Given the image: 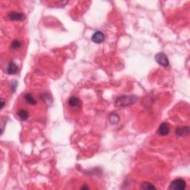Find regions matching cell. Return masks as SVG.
I'll list each match as a JSON object with an SVG mask.
<instances>
[{
  "mask_svg": "<svg viewBox=\"0 0 190 190\" xmlns=\"http://www.w3.org/2000/svg\"><path fill=\"white\" fill-rule=\"evenodd\" d=\"M137 97L135 95H128V96H121L116 100V106L120 107H126L130 105H132L137 101Z\"/></svg>",
  "mask_w": 190,
  "mask_h": 190,
  "instance_id": "cell-1",
  "label": "cell"
},
{
  "mask_svg": "<svg viewBox=\"0 0 190 190\" xmlns=\"http://www.w3.org/2000/svg\"><path fill=\"white\" fill-rule=\"evenodd\" d=\"M187 188V183L186 181L181 178L174 180L170 184L169 189L173 190H183Z\"/></svg>",
  "mask_w": 190,
  "mask_h": 190,
  "instance_id": "cell-2",
  "label": "cell"
},
{
  "mask_svg": "<svg viewBox=\"0 0 190 190\" xmlns=\"http://www.w3.org/2000/svg\"><path fill=\"white\" fill-rule=\"evenodd\" d=\"M155 60L159 65L163 67H167L169 65L167 56L164 53H158L155 56Z\"/></svg>",
  "mask_w": 190,
  "mask_h": 190,
  "instance_id": "cell-3",
  "label": "cell"
},
{
  "mask_svg": "<svg viewBox=\"0 0 190 190\" xmlns=\"http://www.w3.org/2000/svg\"><path fill=\"white\" fill-rule=\"evenodd\" d=\"M170 131V126L168 123H162L159 126V128L158 129V134L160 136H166L169 135Z\"/></svg>",
  "mask_w": 190,
  "mask_h": 190,
  "instance_id": "cell-4",
  "label": "cell"
},
{
  "mask_svg": "<svg viewBox=\"0 0 190 190\" xmlns=\"http://www.w3.org/2000/svg\"><path fill=\"white\" fill-rule=\"evenodd\" d=\"M7 19L12 21H22L26 19V15L22 13L10 12L7 14Z\"/></svg>",
  "mask_w": 190,
  "mask_h": 190,
  "instance_id": "cell-5",
  "label": "cell"
},
{
  "mask_svg": "<svg viewBox=\"0 0 190 190\" xmlns=\"http://www.w3.org/2000/svg\"><path fill=\"white\" fill-rule=\"evenodd\" d=\"M69 106L72 108H77L81 106V100L77 97L72 96L69 100Z\"/></svg>",
  "mask_w": 190,
  "mask_h": 190,
  "instance_id": "cell-6",
  "label": "cell"
},
{
  "mask_svg": "<svg viewBox=\"0 0 190 190\" xmlns=\"http://www.w3.org/2000/svg\"><path fill=\"white\" fill-rule=\"evenodd\" d=\"M92 40L94 43L100 44L105 40V35L101 31H96L92 35Z\"/></svg>",
  "mask_w": 190,
  "mask_h": 190,
  "instance_id": "cell-7",
  "label": "cell"
},
{
  "mask_svg": "<svg viewBox=\"0 0 190 190\" xmlns=\"http://www.w3.org/2000/svg\"><path fill=\"white\" fill-rule=\"evenodd\" d=\"M176 135L178 137H185L187 135H189V128L187 126H182V127H178L176 129Z\"/></svg>",
  "mask_w": 190,
  "mask_h": 190,
  "instance_id": "cell-8",
  "label": "cell"
},
{
  "mask_svg": "<svg viewBox=\"0 0 190 190\" xmlns=\"http://www.w3.org/2000/svg\"><path fill=\"white\" fill-rule=\"evenodd\" d=\"M17 71H18V67H17V65L15 64L13 62H11V63H8V65H7V69H6V72L7 74L10 75H13V74H16L17 73Z\"/></svg>",
  "mask_w": 190,
  "mask_h": 190,
  "instance_id": "cell-9",
  "label": "cell"
},
{
  "mask_svg": "<svg viewBox=\"0 0 190 190\" xmlns=\"http://www.w3.org/2000/svg\"><path fill=\"white\" fill-rule=\"evenodd\" d=\"M24 100H26V102L29 105L34 106V105L36 104V99L34 98V95L31 94V93H27V94L24 95Z\"/></svg>",
  "mask_w": 190,
  "mask_h": 190,
  "instance_id": "cell-10",
  "label": "cell"
},
{
  "mask_svg": "<svg viewBox=\"0 0 190 190\" xmlns=\"http://www.w3.org/2000/svg\"><path fill=\"white\" fill-rule=\"evenodd\" d=\"M18 116H19V119H20L21 121H27V120L28 119L29 114H28V112H27L26 110L19 109V112H18Z\"/></svg>",
  "mask_w": 190,
  "mask_h": 190,
  "instance_id": "cell-11",
  "label": "cell"
},
{
  "mask_svg": "<svg viewBox=\"0 0 190 190\" xmlns=\"http://www.w3.org/2000/svg\"><path fill=\"white\" fill-rule=\"evenodd\" d=\"M109 121L112 125H117L120 121V117L117 114H112L109 117Z\"/></svg>",
  "mask_w": 190,
  "mask_h": 190,
  "instance_id": "cell-12",
  "label": "cell"
},
{
  "mask_svg": "<svg viewBox=\"0 0 190 190\" xmlns=\"http://www.w3.org/2000/svg\"><path fill=\"white\" fill-rule=\"evenodd\" d=\"M140 188L142 189H145V190L156 189V187H154L152 183H149V182H143V183L141 184Z\"/></svg>",
  "mask_w": 190,
  "mask_h": 190,
  "instance_id": "cell-13",
  "label": "cell"
},
{
  "mask_svg": "<svg viewBox=\"0 0 190 190\" xmlns=\"http://www.w3.org/2000/svg\"><path fill=\"white\" fill-rule=\"evenodd\" d=\"M21 47H22V42L19 40H14L11 42V48L13 50H19Z\"/></svg>",
  "mask_w": 190,
  "mask_h": 190,
  "instance_id": "cell-14",
  "label": "cell"
},
{
  "mask_svg": "<svg viewBox=\"0 0 190 190\" xmlns=\"http://www.w3.org/2000/svg\"><path fill=\"white\" fill-rule=\"evenodd\" d=\"M1 109H2L4 108V106H5V100H4L3 98H1Z\"/></svg>",
  "mask_w": 190,
  "mask_h": 190,
  "instance_id": "cell-15",
  "label": "cell"
},
{
  "mask_svg": "<svg viewBox=\"0 0 190 190\" xmlns=\"http://www.w3.org/2000/svg\"><path fill=\"white\" fill-rule=\"evenodd\" d=\"M81 189H89V187H86V186H83V187H81Z\"/></svg>",
  "mask_w": 190,
  "mask_h": 190,
  "instance_id": "cell-16",
  "label": "cell"
}]
</instances>
